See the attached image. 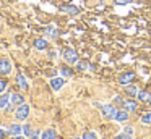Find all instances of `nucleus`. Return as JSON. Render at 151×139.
<instances>
[{
  "label": "nucleus",
  "instance_id": "nucleus-19",
  "mask_svg": "<svg viewBox=\"0 0 151 139\" xmlns=\"http://www.w3.org/2000/svg\"><path fill=\"white\" fill-rule=\"evenodd\" d=\"M137 96H138V99H140V100H145V102H146V100L150 99V94H148L146 91H138Z\"/></svg>",
  "mask_w": 151,
  "mask_h": 139
},
{
  "label": "nucleus",
  "instance_id": "nucleus-4",
  "mask_svg": "<svg viewBox=\"0 0 151 139\" xmlns=\"http://www.w3.org/2000/svg\"><path fill=\"white\" fill-rule=\"evenodd\" d=\"M50 86H52L54 91H60L65 86V79H63V78H52V79H50Z\"/></svg>",
  "mask_w": 151,
  "mask_h": 139
},
{
  "label": "nucleus",
  "instance_id": "nucleus-8",
  "mask_svg": "<svg viewBox=\"0 0 151 139\" xmlns=\"http://www.w3.org/2000/svg\"><path fill=\"white\" fill-rule=\"evenodd\" d=\"M21 131H23L21 125H10V126H8V134H12V136L21 134Z\"/></svg>",
  "mask_w": 151,
  "mask_h": 139
},
{
  "label": "nucleus",
  "instance_id": "nucleus-15",
  "mask_svg": "<svg viewBox=\"0 0 151 139\" xmlns=\"http://www.w3.org/2000/svg\"><path fill=\"white\" fill-rule=\"evenodd\" d=\"M8 102H10V97H8V94H5V96H0V108H5V107L8 105Z\"/></svg>",
  "mask_w": 151,
  "mask_h": 139
},
{
  "label": "nucleus",
  "instance_id": "nucleus-5",
  "mask_svg": "<svg viewBox=\"0 0 151 139\" xmlns=\"http://www.w3.org/2000/svg\"><path fill=\"white\" fill-rule=\"evenodd\" d=\"M133 79H135V73H133V71H128V73L122 74V76L119 78L120 84H124V86H127V84H128V83H132Z\"/></svg>",
  "mask_w": 151,
  "mask_h": 139
},
{
  "label": "nucleus",
  "instance_id": "nucleus-1",
  "mask_svg": "<svg viewBox=\"0 0 151 139\" xmlns=\"http://www.w3.org/2000/svg\"><path fill=\"white\" fill-rule=\"evenodd\" d=\"M101 110H102V116H106V118H109V120L115 118V115H117V112H119V110L115 108V105H112V103H109V105H102Z\"/></svg>",
  "mask_w": 151,
  "mask_h": 139
},
{
  "label": "nucleus",
  "instance_id": "nucleus-30",
  "mask_svg": "<svg viewBox=\"0 0 151 139\" xmlns=\"http://www.w3.org/2000/svg\"><path fill=\"white\" fill-rule=\"evenodd\" d=\"M5 108H7V112H12V110H13V105H7Z\"/></svg>",
  "mask_w": 151,
  "mask_h": 139
},
{
  "label": "nucleus",
  "instance_id": "nucleus-2",
  "mask_svg": "<svg viewBox=\"0 0 151 139\" xmlns=\"http://www.w3.org/2000/svg\"><path fill=\"white\" fill-rule=\"evenodd\" d=\"M28 115H29V105H26V103H21V105H18L17 112H15L17 120H26Z\"/></svg>",
  "mask_w": 151,
  "mask_h": 139
},
{
  "label": "nucleus",
  "instance_id": "nucleus-34",
  "mask_svg": "<svg viewBox=\"0 0 151 139\" xmlns=\"http://www.w3.org/2000/svg\"><path fill=\"white\" fill-rule=\"evenodd\" d=\"M73 139H80V138H73Z\"/></svg>",
  "mask_w": 151,
  "mask_h": 139
},
{
  "label": "nucleus",
  "instance_id": "nucleus-28",
  "mask_svg": "<svg viewBox=\"0 0 151 139\" xmlns=\"http://www.w3.org/2000/svg\"><path fill=\"white\" fill-rule=\"evenodd\" d=\"M124 133H127V134H132V133H133V129L130 128V126H127V128H125V131Z\"/></svg>",
  "mask_w": 151,
  "mask_h": 139
},
{
  "label": "nucleus",
  "instance_id": "nucleus-21",
  "mask_svg": "<svg viewBox=\"0 0 151 139\" xmlns=\"http://www.w3.org/2000/svg\"><path fill=\"white\" fill-rule=\"evenodd\" d=\"M141 123H143V125H151V112L141 116Z\"/></svg>",
  "mask_w": 151,
  "mask_h": 139
},
{
  "label": "nucleus",
  "instance_id": "nucleus-20",
  "mask_svg": "<svg viewBox=\"0 0 151 139\" xmlns=\"http://www.w3.org/2000/svg\"><path fill=\"white\" fill-rule=\"evenodd\" d=\"M46 32L49 34V37H52V39H55L57 36H59V32H57V29H55V28H47V29H46Z\"/></svg>",
  "mask_w": 151,
  "mask_h": 139
},
{
  "label": "nucleus",
  "instance_id": "nucleus-12",
  "mask_svg": "<svg viewBox=\"0 0 151 139\" xmlns=\"http://www.w3.org/2000/svg\"><path fill=\"white\" fill-rule=\"evenodd\" d=\"M34 47H36L37 50H44V48L47 47V41L46 39H36V41H34Z\"/></svg>",
  "mask_w": 151,
  "mask_h": 139
},
{
  "label": "nucleus",
  "instance_id": "nucleus-10",
  "mask_svg": "<svg viewBox=\"0 0 151 139\" xmlns=\"http://www.w3.org/2000/svg\"><path fill=\"white\" fill-rule=\"evenodd\" d=\"M41 139H57V133L54 129H46L41 134Z\"/></svg>",
  "mask_w": 151,
  "mask_h": 139
},
{
  "label": "nucleus",
  "instance_id": "nucleus-16",
  "mask_svg": "<svg viewBox=\"0 0 151 139\" xmlns=\"http://www.w3.org/2000/svg\"><path fill=\"white\" fill-rule=\"evenodd\" d=\"M124 108L127 110V112H135V110H137V103L132 102V100H128V102H125Z\"/></svg>",
  "mask_w": 151,
  "mask_h": 139
},
{
  "label": "nucleus",
  "instance_id": "nucleus-17",
  "mask_svg": "<svg viewBox=\"0 0 151 139\" xmlns=\"http://www.w3.org/2000/svg\"><path fill=\"white\" fill-rule=\"evenodd\" d=\"M23 133H24V136H28V138H31V136L34 134V131H33V128H31V125H24V126H23Z\"/></svg>",
  "mask_w": 151,
  "mask_h": 139
},
{
  "label": "nucleus",
  "instance_id": "nucleus-33",
  "mask_svg": "<svg viewBox=\"0 0 151 139\" xmlns=\"http://www.w3.org/2000/svg\"><path fill=\"white\" fill-rule=\"evenodd\" d=\"M31 139H39V138H37V136H31Z\"/></svg>",
  "mask_w": 151,
  "mask_h": 139
},
{
  "label": "nucleus",
  "instance_id": "nucleus-29",
  "mask_svg": "<svg viewBox=\"0 0 151 139\" xmlns=\"http://www.w3.org/2000/svg\"><path fill=\"white\" fill-rule=\"evenodd\" d=\"M5 136H7V131H4V129H0V138H4V139H5Z\"/></svg>",
  "mask_w": 151,
  "mask_h": 139
},
{
  "label": "nucleus",
  "instance_id": "nucleus-31",
  "mask_svg": "<svg viewBox=\"0 0 151 139\" xmlns=\"http://www.w3.org/2000/svg\"><path fill=\"white\" fill-rule=\"evenodd\" d=\"M13 139H24V138H21V134H18V136H13Z\"/></svg>",
  "mask_w": 151,
  "mask_h": 139
},
{
  "label": "nucleus",
  "instance_id": "nucleus-26",
  "mask_svg": "<svg viewBox=\"0 0 151 139\" xmlns=\"http://www.w3.org/2000/svg\"><path fill=\"white\" fill-rule=\"evenodd\" d=\"M5 87H7V83H5V81H0V92H4Z\"/></svg>",
  "mask_w": 151,
  "mask_h": 139
},
{
  "label": "nucleus",
  "instance_id": "nucleus-27",
  "mask_svg": "<svg viewBox=\"0 0 151 139\" xmlns=\"http://www.w3.org/2000/svg\"><path fill=\"white\" fill-rule=\"evenodd\" d=\"M115 103H124V105H125V102H124L122 97H115Z\"/></svg>",
  "mask_w": 151,
  "mask_h": 139
},
{
  "label": "nucleus",
  "instance_id": "nucleus-6",
  "mask_svg": "<svg viewBox=\"0 0 151 139\" xmlns=\"http://www.w3.org/2000/svg\"><path fill=\"white\" fill-rule=\"evenodd\" d=\"M12 71V63L8 60H0V74H8Z\"/></svg>",
  "mask_w": 151,
  "mask_h": 139
},
{
  "label": "nucleus",
  "instance_id": "nucleus-9",
  "mask_svg": "<svg viewBox=\"0 0 151 139\" xmlns=\"http://www.w3.org/2000/svg\"><path fill=\"white\" fill-rule=\"evenodd\" d=\"M17 84H18V86H20L23 91H26V89H28V81H26V78H24L21 73H20V74H17Z\"/></svg>",
  "mask_w": 151,
  "mask_h": 139
},
{
  "label": "nucleus",
  "instance_id": "nucleus-3",
  "mask_svg": "<svg viewBox=\"0 0 151 139\" xmlns=\"http://www.w3.org/2000/svg\"><path fill=\"white\" fill-rule=\"evenodd\" d=\"M63 58H65L68 63H78V53H76V50H73V48H65V52H63Z\"/></svg>",
  "mask_w": 151,
  "mask_h": 139
},
{
  "label": "nucleus",
  "instance_id": "nucleus-25",
  "mask_svg": "<svg viewBox=\"0 0 151 139\" xmlns=\"http://www.w3.org/2000/svg\"><path fill=\"white\" fill-rule=\"evenodd\" d=\"M117 5H125V3H130V2H133V0H114Z\"/></svg>",
  "mask_w": 151,
  "mask_h": 139
},
{
  "label": "nucleus",
  "instance_id": "nucleus-7",
  "mask_svg": "<svg viewBox=\"0 0 151 139\" xmlns=\"http://www.w3.org/2000/svg\"><path fill=\"white\" fill-rule=\"evenodd\" d=\"M10 102L13 103V105H21V103H24V97L21 96V94L15 92L10 96Z\"/></svg>",
  "mask_w": 151,
  "mask_h": 139
},
{
  "label": "nucleus",
  "instance_id": "nucleus-11",
  "mask_svg": "<svg viewBox=\"0 0 151 139\" xmlns=\"http://www.w3.org/2000/svg\"><path fill=\"white\" fill-rule=\"evenodd\" d=\"M115 120H117V121H120V123H125L128 120V112L127 110H122V112H117V115H115Z\"/></svg>",
  "mask_w": 151,
  "mask_h": 139
},
{
  "label": "nucleus",
  "instance_id": "nucleus-24",
  "mask_svg": "<svg viewBox=\"0 0 151 139\" xmlns=\"http://www.w3.org/2000/svg\"><path fill=\"white\" fill-rule=\"evenodd\" d=\"M115 139H133V138H132V134H127V133H122V134L115 136Z\"/></svg>",
  "mask_w": 151,
  "mask_h": 139
},
{
  "label": "nucleus",
  "instance_id": "nucleus-22",
  "mask_svg": "<svg viewBox=\"0 0 151 139\" xmlns=\"http://www.w3.org/2000/svg\"><path fill=\"white\" fill-rule=\"evenodd\" d=\"M124 87H125V92L127 94H132V96H133V94H138V89L133 86H124Z\"/></svg>",
  "mask_w": 151,
  "mask_h": 139
},
{
  "label": "nucleus",
  "instance_id": "nucleus-13",
  "mask_svg": "<svg viewBox=\"0 0 151 139\" xmlns=\"http://www.w3.org/2000/svg\"><path fill=\"white\" fill-rule=\"evenodd\" d=\"M60 10H62L63 13H70V15H78V13H80V10L76 8V6H67L65 5V6H62Z\"/></svg>",
  "mask_w": 151,
  "mask_h": 139
},
{
  "label": "nucleus",
  "instance_id": "nucleus-14",
  "mask_svg": "<svg viewBox=\"0 0 151 139\" xmlns=\"http://www.w3.org/2000/svg\"><path fill=\"white\" fill-rule=\"evenodd\" d=\"M60 74H62L63 78H70L73 74V70H72V68H68V66H62V68H60Z\"/></svg>",
  "mask_w": 151,
  "mask_h": 139
},
{
  "label": "nucleus",
  "instance_id": "nucleus-32",
  "mask_svg": "<svg viewBox=\"0 0 151 139\" xmlns=\"http://www.w3.org/2000/svg\"><path fill=\"white\" fill-rule=\"evenodd\" d=\"M146 102H148V103H150V105H151V96H150V99H148Z\"/></svg>",
  "mask_w": 151,
  "mask_h": 139
},
{
  "label": "nucleus",
  "instance_id": "nucleus-23",
  "mask_svg": "<svg viewBox=\"0 0 151 139\" xmlns=\"http://www.w3.org/2000/svg\"><path fill=\"white\" fill-rule=\"evenodd\" d=\"M83 139H98V138H96V133H93V131H86L85 134H83Z\"/></svg>",
  "mask_w": 151,
  "mask_h": 139
},
{
  "label": "nucleus",
  "instance_id": "nucleus-18",
  "mask_svg": "<svg viewBox=\"0 0 151 139\" xmlns=\"http://www.w3.org/2000/svg\"><path fill=\"white\" fill-rule=\"evenodd\" d=\"M89 68V63L86 60H78V70L80 71H85V70H88Z\"/></svg>",
  "mask_w": 151,
  "mask_h": 139
}]
</instances>
